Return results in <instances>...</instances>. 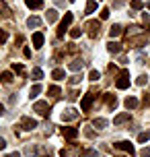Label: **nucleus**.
Here are the masks:
<instances>
[{
	"label": "nucleus",
	"instance_id": "nucleus-1",
	"mask_svg": "<svg viewBox=\"0 0 150 157\" xmlns=\"http://www.w3.org/2000/svg\"><path fill=\"white\" fill-rule=\"evenodd\" d=\"M74 21V15L72 13H66L62 19V23H60V27H58V37H64V33L68 31V27H70V23Z\"/></svg>",
	"mask_w": 150,
	"mask_h": 157
},
{
	"label": "nucleus",
	"instance_id": "nucleus-2",
	"mask_svg": "<svg viewBox=\"0 0 150 157\" xmlns=\"http://www.w3.org/2000/svg\"><path fill=\"white\" fill-rule=\"evenodd\" d=\"M115 87H117V89H127V87H130V71H119Z\"/></svg>",
	"mask_w": 150,
	"mask_h": 157
},
{
	"label": "nucleus",
	"instance_id": "nucleus-3",
	"mask_svg": "<svg viewBox=\"0 0 150 157\" xmlns=\"http://www.w3.org/2000/svg\"><path fill=\"white\" fill-rule=\"evenodd\" d=\"M95 99H97V95H95V93H87L84 97H82V101H80V110H82V112H88Z\"/></svg>",
	"mask_w": 150,
	"mask_h": 157
},
{
	"label": "nucleus",
	"instance_id": "nucleus-4",
	"mask_svg": "<svg viewBox=\"0 0 150 157\" xmlns=\"http://www.w3.org/2000/svg\"><path fill=\"white\" fill-rule=\"evenodd\" d=\"M87 29H88V35H91V37H97L99 31H101V23H99V21H88Z\"/></svg>",
	"mask_w": 150,
	"mask_h": 157
},
{
	"label": "nucleus",
	"instance_id": "nucleus-5",
	"mask_svg": "<svg viewBox=\"0 0 150 157\" xmlns=\"http://www.w3.org/2000/svg\"><path fill=\"white\" fill-rule=\"evenodd\" d=\"M115 149H119V151H127L130 155H134V153H136V151H134V145H132L130 141H117V143H115Z\"/></svg>",
	"mask_w": 150,
	"mask_h": 157
},
{
	"label": "nucleus",
	"instance_id": "nucleus-6",
	"mask_svg": "<svg viewBox=\"0 0 150 157\" xmlns=\"http://www.w3.org/2000/svg\"><path fill=\"white\" fill-rule=\"evenodd\" d=\"M33 110L37 112V114H41V116H49V105H48V101H35Z\"/></svg>",
	"mask_w": 150,
	"mask_h": 157
},
{
	"label": "nucleus",
	"instance_id": "nucleus-7",
	"mask_svg": "<svg viewBox=\"0 0 150 157\" xmlns=\"http://www.w3.org/2000/svg\"><path fill=\"white\" fill-rule=\"evenodd\" d=\"M76 118H78V112L74 110V108L62 112V122H70V120H76Z\"/></svg>",
	"mask_w": 150,
	"mask_h": 157
},
{
	"label": "nucleus",
	"instance_id": "nucleus-8",
	"mask_svg": "<svg viewBox=\"0 0 150 157\" xmlns=\"http://www.w3.org/2000/svg\"><path fill=\"white\" fill-rule=\"evenodd\" d=\"M21 128H23V130H33V128H37V122L31 120V118H23V120H21Z\"/></svg>",
	"mask_w": 150,
	"mask_h": 157
},
{
	"label": "nucleus",
	"instance_id": "nucleus-9",
	"mask_svg": "<svg viewBox=\"0 0 150 157\" xmlns=\"http://www.w3.org/2000/svg\"><path fill=\"white\" fill-rule=\"evenodd\" d=\"M33 46L37 48V50H39V48H43V41H45V37H43V33L41 31H37V33H33Z\"/></svg>",
	"mask_w": 150,
	"mask_h": 157
},
{
	"label": "nucleus",
	"instance_id": "nucleus-10",
	"mask_svg": "<svg viewBox=\"0 0 150 157\" xmlns=\"http://www.w3.org/2000/svg\"><path fill=\"white\" fill-rule=\"evenodd\" d=\"M62 157H80L78 147H70V149H62Z\"/></svg>",
	"mask_w": 150,
	"mask_h": 157
},
{
	"label": "nucleus",
	"instance_id": "nucleus-11",
	"mask_svg": "<svg viewBox=\"0 0 150 157\" xmlns=\"http://www.w3.org/2000/svg\"><path fill=\"white\" fill-rule=\"evenodd\" d=\"M62 132L68 141H74V139L78 136V130H76V128H62Z\"/></svg>",
	"mask_w": 150,
	"mask_h": 157
},
{
	"label": "nucleus",
	"instance_id": "nucleus-12",
	"mask_svg": "<svg viewBox=\"0 0 150 157\" xmlns=\"http://www.w3.org/2000/svg\"><path fill=\"white\" fill-rule=\"evenodd\" d=\"M130 120V112H123V114H119V116L113 118V124L119 126V124H123V122H127Z\"/></svg>",
	"mask_w": 150,
	"mask_h": 157
},
{
	"label": "nucleus",
	"instance_id": "nucleus-13",
	"mask_svg": "<svg viewBox=\"0 0 150 157\" xmlns=\"http://www.w3.org/2000/svg\"><path fill=\"white\" fill-rule=\"evenodd\" d=\"M25 4L33 10H39V8H43V0H25Z\"/></svg>",
	"mask_w": 150,
	"mask_h": 157
},
{
	"label": "nucleus",
	"instance_id": "nucleus-14",
	"mask_svg": "<svg viewBox=\"0 0 150 157\" xmlns=\"http://www.w3.org/2000/svg\"><path fill=\"white\" fill-rule=\"evenodd\" d=\"M130 44H132V46H146V44H148V39H146V35H140V37H130Z\"/></svg>",
	"mask_w": 150,
	"mask_h": 157
},
{
	"label": "nucleus",
	"instance_id": "nucleus-15",
	"mask_svg": "<svg viewBox=\"0 0 150 157\" xmlns=\"http://www.w3.org/2000/svg\"><path fill=\"white\" fill-rule=\"evenodd\" d=\"M107 52H111V54H119V52H121V44H117V41H109V44H107Z\"/></svg>",
	"mask_w": 150,
	"mask_h": 157
},
{
	"label": "nucleus",
	"instance_id": "nucleus-16",
	"mask_svg": "<svg viewBox=\"0 0 150 157\" xmlns=\"http://www.w3.org/2000/svg\"><path fill=\"white\" fill-rule=\"evenodd\" d=\"M105 101H107V105H109L111 110H115V105H117V97L111 93H105Z\"/></svg>",
	"mask_w": 150,
	"mask_h": 157
},
{
	"label": "nucleus",
	"instance_id": "nucleus-17",
	"mask_svg": "<svg viewBox=\"0 0 150 157\" xmlns=\"http://www.w3.org/2000/svg\"><path fill=\"white\" fill-rule=\"evenodd\" d=\"M68 68H70L72 72H78V71H82V60H72V62L68 64Z\"/></svg>",
	"mask_w": 150,
	"mask_h": 157
},
{
	"label": "nucleus",
	"instance_id": "nucleus-18",
	"mask_svg": "<svg viewBox=\"0 0 150 157\" xmlns=\"http://www.w3.org/2000/svg\"><path fill=\"white\" fill-rule=\"evenodd\" d=\"M142 31H144L142 27H138V25H132V27L127 29V35H130V37H136V35H140Z\"/></svg>",
	"mask_w": 150,
	"mask_h": 157
},
{
	"label": "nucleus",
	"instance_id": "nucleus-19",
	"mask_svg": "<svg viewBox=\"0 0 150 157\" xmlns=\"http://www.w3.org/2000/svg\"><path fill=\"white\" fill-rule=\"evenodd\" d=\"M27 25L37 29V27H41V19H39V17H29V19H27Z\"/></svg>",
	"mask_w": 150,
	"mask_h": 157
},
{
	"label": "nucleus",
	"instance_id": "nucleus-20",
	"mask_svg": "<svg viewBox=\"0 0 150 157\" xmlns=\"http://www.w3.org/2000/svg\"><path fill=\"white\" fill-rule=\"evenodd\" d=\"M117 35H121V25L115 23V25H113V27L109 29V37L113 39V37H117Z\"/></svg>",
	"mask_w": 150,
	"mask_h": 157
},
{
	"label": "nucleus",
	"instance_id": "nucleus-21",
	"mask_svg": "<svg viewBox=\"0 0 150 157\" xmlns=\"http://www.w3.org/2000/svg\"><path fill=\"white\" fill-rule=\"evenodd\" d=\"M45 19H48V23H55V21H58V10L49 8V10H48V15H45Z\"/></svg>",
	"mask_w": 150,
	"mask_h": 157
},
{
	"label": "nucleus",
	"instance_id": "nucleus-22",
	"mask_svg": "<svg viewBox=\"0 0 150 157\" xmlns=\"http://www.w3.org/2000/svg\"><path fill=\"white\" fill-rule=\"evenodd\" d=\"M126 108H127V110H134V108H138V99L130 95V97L126 99Z\"/></svg>",
	"mask_w": 150,
	"mask_h": 157
},
{
	"label": "nucleus",
	"instance_id": "nucleus-23",
	"mask_svg": "<svg viewBox=\"0 0 150 157\" xmlns=\"http://www.w3.org/2000/svg\"><path fill=\"white\" fill-rule=\"evenodd\" d=\"M8 15H10V8L6 6L4 0H0V17H8Z\"/></svg>",
	"mask_w": 150,
	"mask_h": 157
},
{
	"label": "nucleus",
	"instance_id": "nucleus-24",
	"mask_svg": "<svg viewBox=\"0 0 150 157\" xmlns=\"http://www.w3.org/2000/svg\"><path fill=\"white\" fill-rule=\"evenodd\" d=\"M107 124H109V122H107L105 118H95V120H93V126H97V128H105Z\"/></svg>",
	"mask_w": 150,
	"mask_h": 157
},
{
	"label": "nucleus",
	"instance_id": "nucleus-25",
	"mask_svg": "<svg viewBox=\"0 0 150 157\" xmlns=\"http://www.w3.org/2000/svg\"><path fill=\"white\" fill-rule=\"evenodd\" d=\"M95 10H97V0H88L87 2V15L95 13Z\"/></svg>",
	"mask_w": 150,
	"mask_h": 157
},
{
	"label": "nucleus",
	"instance_id": "nucleus-26",
	"mask_svg": "<svg viewBox=\"0 0 150 157\" xmlns=\"http://www.w3.org/2000/svg\"><path fill=\"white\" fill-rule=\"evenodd\" d=\"M48 93L52 95V97H60L62 91H60V87H58V85H54V87H49V89H48Z\"/></svg>",
	"mask_w": 150,
	"mask_h": 157
},
{
	"label": "nucleus",
	"instance_id": "nucleus-27",
	"mask_svg": "<svg viewBox=\"0 0 150 157\" xmlns=\"http://www.w3.org/2000/svg\"><path fill=\"white\" fill-rule=\"evenodd\" d=\"M150 139V130H144V132L138 134V143H146Z\"/></svg>",
	"mask_w": 150,
	"mask_h": 157
},
{
	"label": "nucleus",
	"instance_id": "nucleus-28",
	"mask_svg": "<svg viewBox=\"0 0 150 157\" xmlns=\"http://www.w3.org/2000/svg\"><path fill=\"white\" fill-rule=\"evenodd\" d=\"M39 93H41V85H33L31 91H29V95H31V97H37Z\"/></svg>",
	"mask_w": 150,
	"mask_h": 157
},
{
	"label": "nucleus",
	"instance_id": "nucleus-29",
	"mask_svg": "<svg viewBox=\"0 0 150 157\" xmlns=\"http://www.w3.org/2000/svg\"><path fill=\"white\" fill-rule=\"evenodd\" d=\"M0 81H2V83H10V81H12V72H2V75H0Z\"/></svg>",
	"mask_w": 150,
	"mask_h": 157
},
{
	"label": "nucleus",
	"instance_id": "nucleus-30",
	"mask_svg": "<svg viewBox=\"0 0 150 157\" xmlns=\"http://www.w3.org/2000/svg\"><path fill=\"white\" fill-rule=\"evenodd\" d=\"M33 78H35V81H39V78H43V71H41V68H33Z\"/></svg>",
	"mask_w": 150,
	"mask_h": 157
},
{
	"label": "nucleus",
	"instance_id": "nucleus-31",
	"mask_svg": "<svg viewBox=\"0 0 150 157\" xmlns=\"http://www.w3.org/2000/svg\"><path fill=\"white\" fill-rule=\"evenodd\" d=\"M52 77H54L55 81H60V78H64V71H62V68H55V71L52 72Z\"/></svg>",
	"mask_w": 150,
	"mask_h": 157
},
{
	"label": "nucleus",
	"instance_id": "nucleus-32",
	"mask_svg": "<svg viewBox=\"0 0 150 157\" xmlns=\"http://www.w3.org/2000/svg\"><path fill=\"white\" fill-rule=\"evenodd\" d=\"M146 83H148V77H146V75H140V77L136 78V85H140V87L146 85Z\"/></svg>",
	"mask_w": 150,
	"mask_h": 157
},
{
	"label": "nucleus",
	"instance_id": "nucleus-33",
	"mask_svg": "<svg viewBox=\"0 0 150 157\" xmlns=\"http://www.w3.org/2000/svg\"><path fill=\"white\" fill-rule=\"evenodd\" d=\"M142 6H144L142 0H132V8H134V10H140Z\"/></svg>",
	"mask_w": 150,
	"mask_h": 157
},
{
	"label": "nucleus",
	"instance_id": "nucleus-34",
	"mask_svg": "<svg viewBox=\"0 0 150 157\" xmlns=\"http://www.w3.org/2000/svg\"><path fill=\"white\" fill-rule=\"evenodd\" d=\"M88 78H91V81H99V78H101V72H99V71H91Z\"/></svg>",
	"mask_w": 150,
	"mask_h": 157
},
{
	"label": "nucleus",
	"instance_id": "nucleus-35",
	"mask_svg": "<svg viewBox=\"0 0 150 157\" xmlns=\"http://www.w3.org/2000/svg\"><path fill=\"white\" fill-rule=\"evenodd\" d=\"M80 33H82V29H78V27H76V29H72V31H70V37L76 39V37H80Z\"/></svg>",
	"mask_w": 150,
	"mask_h": 157
},
{
	"label": "nucleus",
	"instance_id": "nucleus-36",
	"mask_svg": "<svg viewBox=\"0 0 150 157\" xmlns=\"http://www.w3.org/2000/svg\"><path fill=\"white\" fill-rule=\"evenodd\" d=\"M12 71H15V72H19V75H23V72H25V68H23V64H12Z\"/></svg>",
	"mask_w": 150,
	"mask_h": 157
},
{
	"label": "nucleus",
	"instance_id": "nucleus-37",
	"mask_svg": "<svg viewBox=\"0 0 150 157\" xmlns=\"http://www.w3.org/2000/svg\"><path fill=\"white\" fill-rule=\"evenodd\" d=\"M37 151H39V155H41V157H52V153H49L48 149H43V147H39Z\"/></svg>",
	"mask_w": 150,
	"mask_h": 157
},
{
	"label": "nucleus",
	"instance_id": "nucleus-38",
	"mask_svg": "<svg viewBox=\"0 0 150 157\" xmlns=\"http://www.w3.org/2000/svg\"><path fill=\"white\" fill-rule=\"evenodd\" d=\"M80 78H82L80 75H74V77L70 78V85H78V83H80Z\"/></svg>",
	"mask_w": 150,
	"mask_h": 157
},
{
	"label": "nucleus",
	"instance_id": "nucleus-39",
	"mask_svg": "<svg viewBox=\"0 0 150 157\" xmlns=\"http://www.w3.org/2000/svg\"><path fill=\"white\" fill-rule=\"evenodd\" d=\"M99 153H97L95 149H88V151H84V157H97Z\"/></svg>",
	"mask_w": 150,
	"mask_h": 157
},
{
	"label": "nucleus",
	"instance_id": "nucleus-40",
	"mask_svg": "<svg viewBox=\"0 0 150 157\" xmlns=\"http://www.w3.org/2000/svg\"><path fill=\"white\" fill-rule=\"evenodd\" d=\"M6 31H2V29H0V46H2V44H4V41H6Z\"/></svg>",
	"mask_w": 150,
	"mask_h": 157
},
{
	"label": "nucleus",
	"instance_id": "nucleus-41",
	"mask_svg": "<svg viewBox=\"0 0 150 157\" xmlns=\"http://www.w3.org/2000/svg\"><path fill=\"white\" fill-rule=\"evenodd\" d=\"M68 99H70V101H74V99H78V91H70V95H68Z\"/></svg>",
	"mask_w": 150,
	"mask_h": 157
},
{
	"label": "nucleus",
	"instance_id": "nucleus-42",
	"mask_svg": "<svg viewBox=\"0 0 150 157\" xmlns=\"http://www.w3.org/2000/svg\"><path fill=\"white\" fill-rule=\"evenodd\" d=\"M140 155L142 157H150V147H144V149L140 151Z\"/></svg>",
	"mask_w": 150,
	"mask_h": 157
},
{
	"label": "nucleus",
	"instance_id": "nucleus-43",
	"mask_svg": "<svg viewBox=\"0 0 150 157\" xmlns=\"http://www.w3.org/2000/svg\"><path fill=\"white\" fill-rule=\"evenodd\" d=\"M109 17V8H103L101 10V19H107Z\"/></svg>",
	"mask_w": 150,
	"mask_h": 157
},
{
	"label": "nucleus",
	"instance_id": "nucleus-44",
	"mask_svg": "<svg viewBox=\"0 0 150 157\" xmlns=\"http://www.w3.org/2000/svg\"><path fill=\"white\" fill-rule=\"evenodd\" d=\"M25 153H27V155H33V153H35V147H31V145H29V147L25 149Z\"/></svg>",
	"mask_w": 150,
	"mask_h": 157
},
{
	"label": "nucleus",
	"instance_id": "nucleus-45",
	"mask_svg": "<svg viewBox=\"0 0 150 157\" xmlns=\"http://www.w3.org/2000/svg\"><path fill=\"white\" fill-rule=\"evenodd\" d=\"M84 134H87L88 139H93V136H95V132H93V130H91V128H88V126H87V130H84Z\"/></svg>",
	"mask_w": 150,
	"mask_h": 157
},
{
	"label": "nucleus",
	"instance_id": "nucleus-46",
	"mask_svg": "<svg viewBox=\"0 0 150 157\" xmlns=\"http://www.w3.org/2000/svg\"><path fill=\"white\" fill-rule=\"evenodd\" d=\"M142 101H144V105H150V95H144Z\"/></svg>",
	"mask_w": 150,
	"mask_h": 157
},
{
	"label": "nucleus",
	"instance_id": "nucleus-47",
	"mask_svg": "<svg viewBox=\"0 0 150 157\" xmlns=\"http://www.w3.org/2000/svg\"><path fill=\"white\" fill-rule=\"evenodd\" d=\"M4 157H21V153H19V151H15V153H8V155H4Z\"/></svg>",
	"mask_w": 150,
	"mask_h": 157
},
{
	"label": "nucleus",
	"instance_id": "nucleus-48",
	"mask_svg": "<svg viewBox=\"0 0 150 157\" xmlns=\"http://www.w3.org/2000/svg\"><path fill=\"white\" fill-rule=\"evenodd\" d=\"M4 147H6V141H4V139H0V151H4Z\"/></svg>",
	"mask_w": 150,
	"mask_h": 157
},
{
	"label": "nucleus",
	"instance_id": "nucleus-49",
	"mask_svg": "<svg viewBox=\"0 0 150 157\" xmlns=\"http://www.w3.org/2000/svg\"><path fill=\"white\" fill-rule=\"evenodd\" d=\"M64 2H66V0H55V4H58V6H64Z\"/></svg>",
	"mask_w": 150,
	"mask_h": 157
},
{
	"label": "nucleus",
	"instance_id": "nucleus-50",
	"mask_svg": "<svg viewBox=\"0 0 150 157\" xmlns=\"http://www.w3.org/2000/svg\"><path fill=\"white\" fill-rule=\"evenodd\" d=\"M2 114H4V105L0 103V116H2Z\"/></svg>",
	"mask_w": 150,
	"mask_h": 157
},
{
	"label": "nucleus",
	"instance_id": "nucleus-51",
	"mask_svg": "<svg viewBox=\"0 0 150 157\" xmlns=\"http://www.w3.org/2000/svg\"><path fill=\"white\" fill-rule=\"evenodd\" d=\"M146 6H148V10H150V2H148V4H146Z\"/></svg>",
	"mask_w": 150,
	"mask_h": 157
},
{
	"label": "nucleus",
	"instance_id": "nucleus-52",
	"mask_svg": "<svg viewBox=\"0 0 150 157\" xmlns=\"http://www.w3.org/2000/svg\"><path fill=\"white\" fill-rule=\"evenodd\" d=\"M70 2H74V0H70Z\"/></svg>",
	"mask_w": 150,
	"mask_h": 157
}]
</instances>
